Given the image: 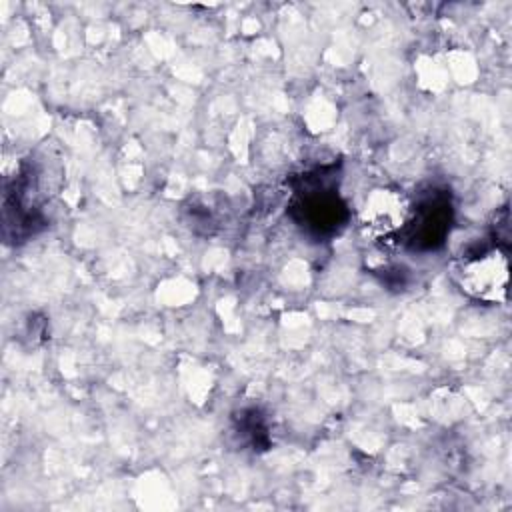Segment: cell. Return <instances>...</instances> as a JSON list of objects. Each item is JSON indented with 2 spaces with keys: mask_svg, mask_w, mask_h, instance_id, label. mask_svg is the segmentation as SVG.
<instances>
[{
  "mask_svg": "<svg viewBox=\"0 0 512 512\" xmlns=\"http://www.w3.org/2000/svg\"><path fill=\"white\" fill-rule=\"evenodd\" d=\"M410 214L412 204L400 190L378 188L366 198L360 224L370 242L388 246L404 238Z\"/></svg>",
  "mask_w": 512,
  "mask_h": 512,
  "instance_id": "cell-1",
  "label": "cell"
},
{
  "mask_svg": "<svg viewBox=\"0 0 512 512\" xmlns=\"http://www.w3.org/2000/svg\"><path fill=\"white\" fill-rule=\"evenodd\" d=\"M462 290L484 302H500L508 292V258L498 248H478L462 256L458 266Z\"/></svg>",
  "mask_w": 512,
  "mask_h": 512,
  "instance_id": "cell-2",
  "label": "cell"
},
{
  "mask_svg": "<svg viewBox=\"0 0 512 512\" xmlns=\"http://www.w3.org/2000/svg\"><path fill=\"white\" fill-rule=\"evenodd\" d=\"M452 222V208L442 192H432L420 204L412 206L404 240L414 250H434L442 246Z\"/></svg>",
  "mask_w": 512,
  "mask_h": 512,
  "instance_id": "cell-3",
  "label": "cell"
},
{
  "mask_svg": "<svg viewBox=\"0 0 512 512\" xmlns=\"http://www.w3.org/2000/svg\"><path fill=\"white\" fill-rule=\"evenodd\" d=\"M338 194L326 184H312L298 192V200L292 206L294 218L314 230V232H332L340 226L346 210Z\"/></svg>",
  "mask_w": 512,
  "mask_h": 512,
  "instance_id": "cell-4",
  "label": "cell"
}]
</instances>
